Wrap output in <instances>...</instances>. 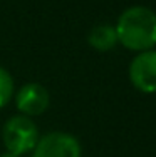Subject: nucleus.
Segmentation results:
<instances>
[{
	"instance_id": "nucleus-3",
	"label": "nucleus",
	"mask_w": 156,
	"mask_h": 157,
	"mask_svg": "<svg viewBox=\"0 0 156 157\" xmlns=\"http://www.w3.org/2000/svg\"><path fill=\"white\" fill-rule=\"evenodd\" d=\"M32 157H82V149L72 134L54 130L39 137Z\"/></svg>"
},
{
	"instance_id": "nucleus-5",
	"label": "nucleus",
	"mask_w": 156,
	"mask_h": 157,
	"mask_svg": "<svg viewBox=\"0 0 156 157\" xmlns=\"http://www.w3.org/2000/svg\"><path fill=\"white\" fill-rule=\"evenodd\" d=\"M14 95H15L17 110L22 115H27V117H35V115L44 114L50 104L47 89L44 85L37 84V82L24 84Z\"/></svg>"
},
{
	"instance_id": "nucleus-7",
	"label": "nucleus",
	"mask_w": 156,
	"mask_h": 157,
	"mask_svg": "<svg viewBox=\"0 0 156 157\" xmlns=\"http://www.w3.org/2000/svg\"><path fill=\"white\" fill-rule=\"evenodd\" d=\"M14 94H15V84L12 75L7 69L0 67V109H3L14 99Z\"/></svg>"
},
{
	"instance_id": "nucleus-4",
	"label": "nucleus",
	"mask_w": 156,
	"mask_h": 157,
	"mask_svg": "<svg viewBox=\"0 0 156 157\" xmlns=\"http://www.w3.org/2000/svg\"><path fill=\"white\" fill-rule=\"evenodd\" d=\"M129 80L143 94H156V48L134 55L129 63Z\"/></svg>"
},
{
	"instance_id": "nucleus-8",
	"label": "nucleus",
	"mask_w": 156,
	"mask_h": 157,
	"mask_svg": "<svg viewBox=\"0 0 156 157\" xmlns=\"http://www.w3.org/2000/svg\"><path fill=\"white\" fill-rule=\"evenodd\" d=\"M0 157H20V155H17V154H12V152H3V154H0Z\"/></svg>"
},
{
	"instance_id": "nucleus-6",
	"label": "nucleus",
	"mask_w": 156,
	"mask_h": 157,
	"mask_svg": "<svg viewBox=\"0 0 156 157\" xmlns=\"http://www.w3.org/2000/svg\"><path fill=\"white\" fill-rule=\"evenodd\" d=\"M87 44L98 52H109L118 45V33L116 27L111 24H99L89 30Z\"/></svg>"
},
{
	"instance_id": "nucleus-1",
	"label": "nucleus",
	"mask_w": 156,
	"mask_h": 157,
	"mask_svg": "<svg viewBox=\"0 0 156 157\" xmlns=\"http://www.w3.org/2000/svg\"><path fill=\"white\" fill-rule=\"evenodd\" d=\"M118 42L133 52H144L156 45V12L144 5L128 7L116 22Z\"/></svg>"
},
{
	"instance_id": "nucleus-2",
	"label": "nucleus",
	"mask_w": 156,
	"mask_h": 157,
	"mask_svg": "<svg viewBox=\"0 0 156 157\" xmlns=\"http://www.w3.org/2000/svg\"><path fill=\"white\" fill-rule=\"evenodd\" d=\"M39 129L35 122L27 115H14L3 124L2 140L7 151L17 155H24L35 147L39 140Z\"/></svg>"
}]
</instances>
